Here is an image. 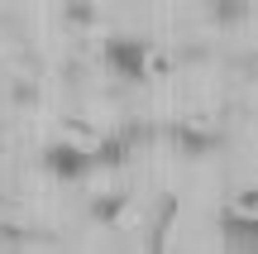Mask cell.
Here are the masks:
<instances>
[{"label":"cell","instance_id":"3957f363","mask_svg":"<svg viewBox=\"0 0 258 254\" xmlns=\"http://www.w3.org/2000/svg\"><path fill=\"white\" fill-rule=\"evenodd\" d=\"M43 163L57 178H82L86 168H96V154L91 149H72V144H53V149L43 154Z\"/></svg>","mask_w":258,"mask_h":254},{"label":"cell","instance_id":"7a4b0ae2","mask_svg":"<svg viewBox=\"0 0 258 254\" xmlns=\"http://www.w3.org/2000/svg\"><path fill=\"white\" fill-rule=\"evenodd\" d=\"M148 58H153V48L144 43V38H105V67H110L115 77H124V82H144L148 77Z\"/></svg>","mask_w":258,"mask_h":254},{"label":"cell","instance_id":"6da1fadb","mask_svg":"<svg viewBox=\"0 0 258 254\" xmlns=\"http://www.w3.org/2000/svg\"><path fill=\"white\" fill-rule=\"evenodd\" d=\"M220 235L234 249H258V192H244L220 211Z\"/></svg>","mask_w":258,"mask_h":254}]
</instances>
